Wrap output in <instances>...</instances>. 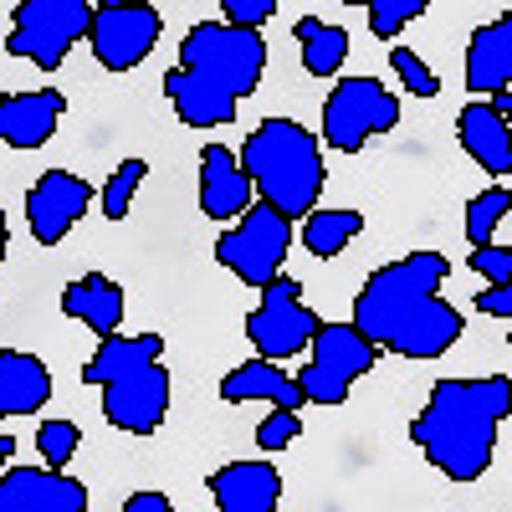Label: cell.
Masks as SVG:
<instances>
[{"label":"cell","instance_id":"obj_5","mask_svg":"<svg viewBox=\"0 0 512 512\" xmlns=\"http://www.w3.org/2000/svg\"><path fill=\"white\" fill-rule=\"evenodd\" d=\"M93 0H16V26L6 36V52L36 62L41 72H57L62 57L88 41Z\"/></svg>","mask_w":512,"mask_h":512},{"label":"cell","instance_id":"obj_24","mask_svg":"<svg viewBox=\"0 0 512 512\" xmlns=\"http://www.w3.org/2000/svg\"><path fill=\"white\" fill-rule=\"evenodd\" d=\"M359 231H364V216L349 205H318L313 216H303V246L313 256H338Z\"/></svg>","mask_w":512,"mask_h":512},{"label":"cell","instance_id":"obj_35","mask_svg":"<svg viewBox=\"0 0 512 512\" xmlns=\"http://www.w3.org/2000/svg\"><path fill=\"white\" fill-rule=\"evenodd\" d=\"M11 461H16V436L0 431V466H11Z\"/></svg>","mask_w":512,"mask_h":512},{"label":"cell","instance_id":"obj_8","mask_svg":"<svg viewBox=\"0 0 512 512\" xmlns=\"http://www.w3.org/2000/svg\"><path fill=\"white\" fill-rule=\"evenodd\" d=\"M313 359L297 369V390H303L308 405H344L349 400V384L359 374L374 369L379 349L354 328V323H323L313 338Z\"/></svg>","mask_w":512,"mask_h":512},{"label":"cell","instance_id":"obj_30","mask_svg":"<svg viewBox=\"0 0 512 512\" xmlns=\"http://www.w3.org/2000/svg\"><path fill=\"white\" fill-rule=\"evenodd\" d=\"M390 62H395V72H400V82H405V93H415V98H436V93H441V77L425 67L410 47H395Z\"/></svg>","mask_w":512,"mask_h":512},{"label":"cell","instance_id":"obj_32","mask_svg":"<svg viewBox=\"0 0 512 512\" xmlns=\"http://www.w3.org/2000/svg\"><path fill=\"white\" fill-rule=\"evenodd\" d=\"M221 11L231 26H246V31H262L272 16H277V0H221Z\"/></svg>","mask_w":512,"mask_h":512},{"label":"cell","instance_id":"obj_17","mask_svg":"<svg viewBox=\"0 0 512 512\" xmlns=\"http://www.w3.org/2000/svg\"><path fill=\"white\" fill-rule=\"evenodd\" d=\"M456 139L487 175H512V123L492 108V98H477L456 113Z\"/></svg>","mask_w":512,"mask_h":512},{"label":"cell","instance_id":"obj_38","mask_svg":"<svg viewBox=\"0 0 512 512\" xmlns=\"http://www.w3.org/2000/svg\"><path fill=\"white\" fill-rule=\"evenodd\" d=\"M6 246H11V226H6V210H0V256H6Z\"/></svg>","mask_w":512,"mask_h":512},{"label":"cell","instance_id":"obj_33","mask_svg":"<svg viewBox=\"0 0 512 512\" xmlns=\"http://www.w3.org/2000/svg\"><path fill=\"white\" fill-rule=\"evenodd\" d=\"M477 313H487V318H507L512 323V282H502V287H482L477 292ZM512 344V338H507Z\"/></svg>","mask_w":512,"mask_h":512},{"label":"cell","instance_id":"obj_29","mask_svg":"<svg viewBox=\"0 0 512 512\" xmlns=\"http://www.w3.org/2000/svg\"><path fill=\"white\" fill-rule=\"evenodd\" d=\"M297 431H303V410H287V405H272L267 420L256 425V446L262 451H287L297 441Z\"/></svg>","mask_w":512,"mask_h":512},{"label":"cell","instance_id":"obj_6","mask_svg":"<svg viewBox=\"0 0 512 512\" xmlns=\"http://www.w3.org/2000/svg\"><path fill=\"white\" fill-rule=\"evenodd\" d=\"M287 251H292V221L282 216V210H272L267 200L246 205L241 221L226 236H216V262L256 292H262L272 277H282Z\"/></svg>","mask_w":512,"mask_h":512},{"label":"cell","instance_id":"obj_16","mask_svg":"<svg viewBox=\"0 0 512 512\" xmlns=\"http://www.w3.org/2000/svg\"><path fill=\"white\" fill-rule=\"evenodd\" d=\"M67 98L57 88H41V93H6L0 98V144L11 149H41L52 139V128L62 123Z\"/></svg>","mask_w":512,"mask_h":512},{"label":"cell","instance_id":"obj_22","mask_svg":"<svg viewBox=\"0 0 512 512\" xmlns=\"http://www.w3.org/2000/svg\"><path fill=\"white\" fill-rule=\"evenodd\" d=\"M154 359H164V338L159 333H108V338H98L93 359L82 364V379L103 390L108 379L139 369V364H154Z\"/></svg>","mask_w":512,"mask_h":512},{"label":"cell","instance_id":"obj_15","mask_svg":"<svg viewBox=\"0 0 512 512\" xmlns=\"http://www.w3.org/2000/svg\"><path fill=\"white\" fill-rule=\"evenodd\" d=\"M251 180L241 169V154L226 144H205L200 149V216L210 221H241V210L251 205Z\"/></svg>","mask_w":512,"mask_h":512},{"label":"cell","instance_id":"obj_20","mask_svg":"<svg viewBox=\"0 0 512 512\" xmlns=\"http://www.w3.org/2000/svg\"><path fill=\"white\" fill-rule=\"evenodd\" d=\"M47 400H52V369L47 364L36 354H21V349L0 354V420L36 415V410H47Z\"/></svg>","mask_w":512,"mask_h":512},{"label":"cell","instance_id":"obj_25","mask_svg":"<svg viewBox=\"0 0 512 512\" xmlns=\"http://www.w3.org/2000/svg\"><path fill=\"white\" fill-rule=\"evenodd\" d=\"M507 210H512V190L507 185H492V190L472 195V200H466V241H472V246H492L497 226L507 221Z\"/></svg>","mask_w":512,"mask_h":512},{"label":"cell","instance_id":"obj_4","mask_svg":"<svg viewBox=\"0 0 512 512\" xmlns=\"http://www.w3.org/2000/svg\"><path fill=\"white\" fill-rule=\"evenodd\" d=\"M241 169H246L256 200H267L272 210H282L287 221L313 216L318 195L328 185L323 144L297 118H262L256 123L246 134V144H241Z\"/></svg>","mask_w":512,"mask_h":512},{"label":"cell","instance_id":"obj_11","mask_svg":"<svg viewBox=\"0 0 512 512\" xmlns=\"http://www.w3.org/2000/svg\"><path fill=\"white\" fill-rule=\"evenodd\" d=\"M169 395H175L169 390V369H164V359H154V364H139L103 384V415L118 431L154 436L169 415Z\"/></svg>","mask_w":512,"mask_h":512},{"label":"cell","instance_id":"obj_37","mask_svg":"<svg viewBox=\"0 0 512 512\" xmlns=\"http://www.w3.org/2000/svg\"><path fill=\"white\" fill-rule=\"evenodd\" d=\"M93 6L103 11V6H154V0H93Z\"/></svg>","mask_w":512,"mask_h":512},{"label":"cell","instance_id":"obj_28","mask_svg":"<svg viewBox=\"0 0 512 512\" xmlns=\"http://www.w3.org/2000/svg\"><path fill=\"white\" fill-rule=\"evenodd\" d=\"M425 6H431V0H369V31L395 41L415 16H425Z\"/></svg>","mask_w":512,"mask_h":512},{"label":"cell","instance_id":"obj_13","mask_svg":"<svg viewBox=\"0 0 512 512\" xmlns=\"http://www.w3.org/2000/svg\"><path fill=\"white\" fill-rule=\"evenodd\" d=\"M0 512H88V487L52 466H6Z\"/></svg>","mask_w":512,"mask_h":512},{"label":"cell","instance_id":"obj_26","mask_svg":"<svg viewBox=\"0 0 512 512\" xmlns=\"http://www.w3.org/2000/svg\"><path fill=\"white\" fill-rule=\"evenodd\" d=\"M144 175H149V164H144V159H123L113 175H108V185H103V195H98V205H103V216H108V221H123V216H128V205H134Z\"/></svg>","mask_w":512,"mask_h":512},{"label":"cell","instance_id":"obj_10","mask_svg":"<svg viewBox=\"0 0 512 512\" xmlns=\"http://www.w3.org/2000/svg\"><path fill=\"white\" fill-rule=\"evenodd\" d=\"M164 36V21L154 6H103L93 11V57L103 72H134Z\"/></svg>","mask_w":512,"mask_h":512},{"label":"cell","instance_id":"obj_1","mask_svg":"<svg viewBox=\"0 0 512 512\" xmlns=\"http://www.w3.org/2000/svg\"><path fill=\"white\" fill-rule=\"evenodd\" d=\"M446 277L451 262L441 251H410L364 277L349 323L374 349H390L400 359H441L461 338V313L441 297Z\"/></svg>","mask_w":512,"mask_h":512},{"label":"cell","instance_id":"obj_31","mask_svg":"<svg viewBox=\"0 0 512 512\" xmlns=\"http://www.w3.org/2000/svg\"><path fill=\"white\" fill-rule=\"evenodd\" d=\"M466 267H472L477 277H487V287H502L512 282V246H472V256H466Z\"/></svg>","mask_w":512,"mask_h":512},{"label":"cell","instance_id":"obj_21","mask_svg":"<svg viewBox=\"0 0 512 512\" xmlns=\"http://www.w3.org/2000/svg\"><path fill=\"white\" fill-rule=\"evenodd\" d=\"M62 313L77 318V323H88L98 338L118 333L123 328V287L103 272H88V277H77L62 287Z\"/></svg>","mask_w":512,"mask_h":512},{"label":"cell","instance_id":"obj_14","mask_svg":"<svg viewBox=\"0 0 512 512\" xmlns=\"http://www.w3.org/2000/svg\"><path fill=\"white\" fill-rule=\"evenodd\" d=\"M205 487L216 497V512H277L282 502V472L272 461H226Z\"/></svg>","mask_w":512,"mask_h":512},{"label":"cell","instance_id":"obj_3","mask_svg":"<svg viewBox=\"0 0 512 512\" xmlns=\"http://www.w3.org/2000/svg\"><path fill=\"white\" fill-rule=\"evenodd\" d=\"M512 415V379L487 374V379H436L425 410L410 420V441L425 451V461L451 482H477L492 456H497V431Z\"/></svg>","mask_w":512,"mask_h":512},{"label":"cell","instance_id":"obj_7","mask_svg":"<svg viewBox=\"0 0 512 512\" xmlns=\"http://www.w3.org/2000/svg\"><path fill=\"white\" fill-rule=\"evenodd\" d=\"M400 123V98L379 77H338L323 98V144L333 154H359L374 134Z\"/></svg>","mask_w":512,"mask_h":512},{"label":"cell","instance_id":"obj_34","mask_svg":"<svg viewBox=\"0 0 512 512\" xmlns=\"http://www.w3.org/2000/svg\"><path fill=\"white\" fill-rule=\"evenodd\" d=\"M123 512H175V502H169L164 492H134L123 502Z\"/></svg>","mask_w":512,"mask_h":512},{"label":"cell","instance_id":"obj_23","mask_svg":"<svg viewBox=\"0 0 512 512\" xmlns=\"http://www.w3.org/2000/svg\"><path fill=\"white\" fill-rule=\"evenodd\" d=\"M292 41H297V52H303L308 77H338V67H344V57H349V31L328 26L318 16H297Z\"/></svg>","mask_w":512,"mask_h":512},{"label":"cell","instance_id":"obj_18","mask_svg":"<svg viewBox=\"0 0 512 512\" xmlns=\"http://www.w3.org/2000/svg\"><path fill=\"white\" fill-rule=\"evenodd\" d=\"M466 88L472 93H507L512 88V16H497L466 41Z\"/></svg>","mask_w":512,"mask_h":512},{"label":"cell","instance_id":"obj_36","mask_svg":"<svg viewBox=\"0 0 512 512\" xmlns=\"http://www.w3.org/2000/svg\"><path fill=\"white\" fill-rule=\"evenodd\" d=\"M492 108H497V113L512 123V88H507V93H497V98H492Z\"/></svg>","mask_w":512,"mask_h":512},{"label":"cell","instance_id":"obj_19","mask_svg":"<svg viewBox=\"0 0 512 512\" xmlns=\"http://www.w3.org/2000/svg\"><path fill=\"white\" fill-rule=\"evenodd\" d=\"M221 400L226 405H246V400H267V405H287V410H303V390H297V374H287L277 359H246L221 379Z\"/></svg>","mask_w":512,"mask_h":512},{"label":"cell","instance_id":"obj_27","mask_svg":"<svg viewBox=\"0 0 512 512\" xmlns=\"http://www.w3.org/2000/svg\"><path fill=\"white\" fill-rule=\"evenodd\" d=\"M77 446H82V431L72 420H41L36 425V451H41V461H47L52 472H62V466L77 456Z\"/></svg>","mask_w":512,"mask_h":512},{"label":"cell","instance_id":"obj_2","mask_svg":"<svg viewBox=\"0 0 512 512\" xmlns=\"http://www.w3.org/2000/svg\"><path fill=\"white\" fill-rule=\"evenodd\" d=\"M267 72L262 31L231 21H195L180 41V62L164 72V98L190 128H226L246 93Z\"/></svg>","mask_w":512,"mask_h":512},{"label":"cell","instance_id":"obj_9","mask_svg":"<svg viewBox=\"0 0 512 512\" xmlns=\"http://www.w3.org/2000/svg\"><path fill=\"white\" fill-rule=\"evenodd\" d=\"M318 328H323V318L303 303V282L287 277V272L262 287V303H256L251 318H246V338L256 344V354L277 359V364L313 349Z\"/></svg>","mask_w":512,"mask_h":512},{"label":"cell","instance_id":"obj_12","mask_svg":"<svg viewBox=\"0 0 512 512\" xmlns=\"http://www.w3.org/2000/svg\"><path fill=\"white\" fill-rule=\"evenodd\" d=\"M93 205V185L82 175H67V169H47L31 190H26V226L36 246H57L67 241V231L88 216Z\"/></svg>","mask_w":512,"mask_h":512},{"label":"cell","instance_id":"obj_39","mask_svg":"<svg viewBox=\"0 0 512 512\" xmlns=\"http://www.w3.org/2000/svg\"><path fill=\"white\" fill-rule=\"evenodd\" d=\"M344 6H369V0H344Z\"/></svg>","mask_w":512,"mask_h":512}]
</instances>
